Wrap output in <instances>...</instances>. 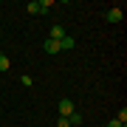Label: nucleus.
I'll return each instance as SVG.
<instances>
[{
  "label": "nucleus",
  "instance_id": "obj_1",
  "mask_svg": "<svg viewBox=\"0 0 127 127\" xmlns=\"http://www.w3.org/2000/svg\"><path fill=\"white\" fill-rule=\"evenodd\" d=\"M73 110H76V104H73L71 99H59V116H65V119H68Z\"/></svg>",
  "mask_w": 127,
  "mask_h": 127
},
{
  "label": "nucleus",
  "instance_id": "obj_2",
  "mask_svg": "<svg viewBox=\"0 0 127 127\" xmlns=\"http://www.w3.org/2000/svg\"><path fill=\"white\" fill-rule=\"evenodd\" d=\"M104 20H107V23H122V20H124V11L122 9H107V11H104Z\"/></svg>",
  "mask_w": 127,
  "mask_h": 127
},
{
  "label": "nucleus",
  "instance_id": "obj_3",
  "mask_svg": "<svg viewBox=\"0 0 127 127\" xmlns=\"http://www.w3.org/2000/svg\"><path fill=\"white\" fill-rule=\"evenodd\" d=\"M73 45H76V42H73V37H68V34H65L62 40H59V51H71Z\"/></svg>",
  "mask_w": 127,
  "mask_h": 127
},
{
  "label": "nucleus",
  "instance_id": "obj_4",
  "mask_svg": "<svg viewBox=\"0 0 127 127\" xmlns=\"http://www.w3.org/2000/svg\"><path fill=\"white\" fill-rule=\"evenodd\" d=\"M65 34H68V31H65L62 26H54V28H51V37H48V40H57V42H59V40H62Z\"/></svg>",
  "mask_w": 127,
  "mask_h": 127
},
{
  "label": "nucleus",
  "instance_id": "obj_5",
  "mask_svg": "<svg viewBox=\"0 0 127 127\" xmlns=\"http://www.w3.org/2000/svg\"><path fill=\"white\" fill-rule=\"evenodd\" d=\"M42 48H45V54H59V42H57V40H45Z\"/></svg>",
  "mask_w": 127,
  "mask_h": 127
},
{
  "label": "nucleus",
  "instance_id": "obj_6",
  "mask_svg": "<svg viewBox=\"0 0 127 127\" xmlns=\"http://www.w3.org/2000/svg\"><path fill=\"white\" fill-rule=\"evenodd\" d=\"M9 68H11V59L6 57V54H0V73H6Z\"/></svg>",
  "mask_w": 127,
  "mask_h": 127
},
{
  "label": "nucleus",
  "instance_id": "obj_7",
  "mask_svg": "<svg viewBox=\"0 0 127 127\" xmlns=\"http://www.w3.org/2000/svg\"><path fill=\"white\" fill-rule=\"evenodd\" d=\"M26 9H28V14H42V6L40 3H28Z\"/></svg>",
  "mask_w": 127,
  "mask_h": 127
},
{
  "label": "nucleus",
  "instance_id": "obj_8",
  "mask_svg": "<svg viewBox=\"0 0 127 127\" xmlns=\"http://www.w3.org/2000/svg\"><path fill=\"white\" fill-rule=\"evenodd\" d=\"M68 122H71V124H79V122H82V116H79V113H76V110H73V113H71V116H68Z\"/></svg>",
  "mask_w": 127,
  "mask_h": 127
},
{
  "label": "nucleus",
  "instance_id": "obj_9",
  "mask_svg": "<svg viewBox=\"0 0 127 127\" xmlns=\"http://www.w3.org/2000/svg\"><path fill=\"white\" fill-rule=\"evenodd\" d=\"M57 127H71V122H68L65 116H59V119H57Z\"/></svg>",
  "mask_w": 127,
  "mask_h": 127
},
{
  "label": "nucleus",
  "instance_id": "obj_10",
  "mask_svg": "<svg viewBox=\"0 0 127 127\" xmlns=\"http://www.w3.org/2000/svg\"><path fill=\"white\" fill-rule=\"evenodd\" d=\"M40 6H42V11H48L51 6H54V0H40Z\"/></svg>",
  "mask_w": 127,
  "mask_h": 127
},
{
  "label": "nucleus",
  "instance_id": "obj_11",
  "mask_svg": "<svg viewBox=\"0 0 127 127\" xmlns=\"http://www.w3.org/2000/svg\"><path fill=\"white\" fill-rule=\"evenodd\" d=\"M20 85H23V88H31V76H20Z\"/></svg>",
  "mask_w": 127,
  "mask_h": 127
},
{
  "label": "nucleus",
  "instance_id": "obj_12",
  "mask_svg": "<svg viewBox=\"0 0 127 127\" xmlns=\"http://www.w3.org/2000/svg\"><path fill=\"white\" fill-rule=\"evenodd\" d=\"M116 119H119V122H124V124H127V110L122 107V110H119V116H116Z\"/></svg>",
  "mask_w": 127,
  "mask_h": 127
},
{
  "label": "nucleus",
  "instance_id": "obj_13",
  "mask_svg": "<svg viewBox=\"0 0 127 127\" xmlns=\"http://www.w3.org/2000/svg\"><path fill=\"white\" fill-rule=\"evenodd\" d=\"M107 127H127L124 122H119V119H113V122H107Z\"/></svg>",
  "mask_w": 127,
  "mask_h": 127
}]
</instances>
